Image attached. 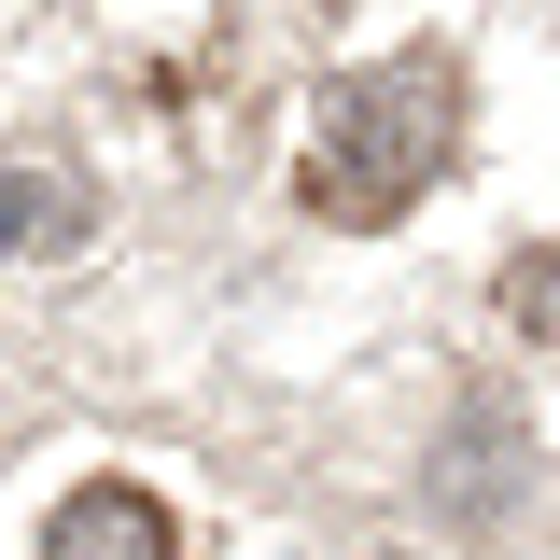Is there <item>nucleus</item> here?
I'll return each mask as SVG.
<instances>
[{"mask_svg": "<svg viewBox=\"0 0 560 560\" xmlns=\"http://www.w3.org/2000/svg\"><path fill=\"white\" fill-rule=\"evenodd\" d=\"M43 560H183V518L140 477H84L57 518H43Z\"/></svg>", "mask_w": 560, "mask_h": 560, "instance_id": "f03ea898", "label": "nucleus"}, {"mask_svg": "<svg viewBox=\"0 0 560 560\" xmlns=\"http://www.w3.org/2000/svg\"><path fill=\"white\" fill-rule=\"evenodd\" d=\"M448 140H463V84L420 57V70H364L323 98V154H308V210H350V224H378V210H407L434 168H448Z\"/></svg>", "mask_w": 560, "mask_h": 560, "instance_id": "f257e3e1", "label": "nucleus"}, {"mask_svg": "<svg viewBox=\"0 0 560 560\" xmlns=\"http://www.w3.org/2000/svg\"><path fill=\"white\" fill-rule=\"evenodd\" d=\"M518 477H533V463H518V407H463L448 420V448H434V504H448V518H463V533H490V518H504V504H518Z\"/></svg>", "mask_w": 560, "mask_h": 560, "instance_id": "7ed1b4c3", "label": "nucleus"}, {"mask_svg": "<svg viewBox=\"0 0 560 560\" xmlns=\"http://www.w3.org/2000/svg\"><path fill=\"white\" fill-rule=\"evenodd\" d=\"M504 323H518V337H560V238L504 267Z\"/></svg>", "mask_w": 560, "mask_h": 560, "instance_id": "39448f33", "label": "nucleus"}, {"mask_svg": "<svg viewBox=\"0 0 560 560\" xmlns=\"http://www.w3.org/2000/svg\"><path fill=\"white\" fill-rule=\"evenodd\" d=\"M70 224H84L70 183H14V168H0V253H57Z\"/></svg>", "mask_w": 560, "mask_h": 560, "instance_id": "20e7f679", "label": "nucleus"}]
</instances>
